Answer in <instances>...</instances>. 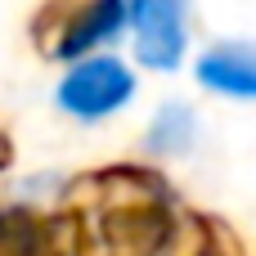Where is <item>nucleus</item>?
Wrapping results in <instances>:
<instances>
[{
    "label": "nucleus",
    "mask_w": 256,
    "mask_h": 256,
    "mask_svg": "<svg viewBox=\"0 0 256 256\" xmlns=\"http://www.w3.org/2000/svg\"><path fill=\"white\" fill-rule=\"evenodd\" d=\"M135 94V76L126 72L122 58H108V54H94V58H81L54 90L58 108L81 117V122H99L108 112H117L126 99Z\"/></svg>",
    "instance_id": "1"
},
{
    "label": "nucleus",
    "mask_w": 256,
    "mask_h": 256,
    "mask_svg": "<svg viewBox=\"0 0 256 256\" xmlns=\"http://www.w3.org/2000/svg\"><path fill=\"white\" fill-rule=\"evenodd\" d=\"M130 22H135V54L144 68H158V72H171L184 54V14L180 4L171 0H144L130 9Z\"/></svg>",
    "instance_id": "2"
},
{
    "label": "nucleus",
    "mask_w": 256,
    "mask_h": 256,
    "mask_svg": "<svg viewBox=\"0 0 256 256\" xmlns=\"http://www.w3.org/2000/svg\"><path fill=\"white\" fill-rule=\"evenodd\" d=\"M198 81L220 94L256 99V50L248 45H220L198 58Z\"/></svg>",
    "instance_id": "3"
},
{
    "label": "nucleus",
    "mask_w": 256,
    "mask_h": 256,
    "mask_svg": "<svg viewBox=\"0 0 256 256\" xmlns=\"http://www.w3.org/2000/svg\"><path fill=\"white\" fill-rule=\"evenodd\" d=\"M126 18H130V9H122V4H94V9H90V14H81V22L68 32V40L58 45V54H63V58L86 54V50H90V45H99L104 36L122 32V27H126Z\"/></svg>",
    "instance_id": "4"
},
{
    "label": "nucleus",
    "mask_w": 256,
    "mask_h": 256,
    "mask_svg": "<svg viewBox=\"0 0 256 256\" xmlns=\"http://www.w3.org/2000/svg\"><path fill=\"white\" fill-rule=\"evenodd\" d=\"M194 130H198L194 112H189V108H180V104H166V108L158 112L153 130H148V144H153L158 153H180V148H189V144H194Z\"/></svg>",
    "instance_id": "5"
}]
</instances>
